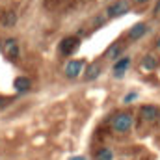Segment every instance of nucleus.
Here are the masks:
<instances>
[{
  "mask_svg": "<svg viewBox=\"0 0 160 160\" xmlns=\"http://www.w3.org/2000/svg\"><path fill=\"white\" fill-rule=\"evenodd\" d=\"M130 11V4L128 0H116L112 2L108 8H106V17L108 19H118V17H123Z\"/></svg>",
  "mask_w": 160,
  "mask_h": 160,
  "instance_id": "nucleus-1",
  "label": "nucleus"
},
{
  "mask_svg": "<svg viewBox=\"0 0 160 160\" xmlns=\"http://www.w3.org/2000/svg\"><path fill=\"white\" fill-rule=\"evenodd\" d=\"M130 127H132V116L127 114V112L116 114V116L112 118V128H114L116 132H127Z\"/></svg>",
  "mask_w": 160,
  "mask_h": 160,
  "instance_id": "nucleus-2",
  "label": "nucleus"
},
{
  "mask_svg": "<svg viewBox=\"0 0 160 160\" xmlns=\"http://www.w3.org/2000/svg\"><path fill=\"white\" fill-rule=\"evenodd\" d=\"M80 47V39L77 36H69V38H63L62 43H60V52L63 54V56H73L77 50H78Z\"/></svg>",
  "mask_w": 160,
  "mask_h": 160,
  "instance_id": "nucleus-3",
  "label": "nucleus"
},
{
  "mask_svg": "<svg viewBox=\"0 0 160 160\" xmlns=\"http://www.w3.org/2000/svg\"><path fill=\"white\" fill-rule=\"evenodd\" d=\"M158 114L160 110L155 106V104H145L140 108V118L145 121V123H153V121L158 119Z\"/></svg>",
  "mask_w": 160,
  "mask_h": 160,
  "instance_id": "nucleus-4",
  "label": "nucleus"
},
{
  "mask_svg": "<svg viewBox=\"0 0 160 160\" xmlns=\"http://www.w3.org/2000/svg\"><path fill=\"white\" fill-rule=\"evenodd\" d=\"M82 69H84V62L82 60H71L65 65V77L67 78H77V77H80Z\"/></svg>",
  "mask_w": 160,
  "mask_h": 160,
  "instance_id": "nucleus-5",
  "label": "nucleus"
},
{
  "mask_svg": "<svg viewBox=\"0 0 160 160\" xmlns=\"http://www.w3.org/2000/svg\"><path fill=\"white\" fill-rule=\"evenodd\" d=\"M128 65H130V58H128V56L119 58V60L114 63V77H116V78H123L125 73H127V69H128Z\"/></svg>",
  "mask_w": 160,
  "mask_h": 160,
  "instance_id": "nucleus-6",
  "label": "nucleus"
},
{
  "mask_svg": "<svg viewBox=\"0 0 160 160\" xmlns=\"http://www.w3.org/2000/svg\"><path fill=\"white\" fill-rule=\"evenodd\" d=\"M101 73H102V65H101L99 62H93V63H89V65L86 67V71H84V78L86 80H95V78H99Z\"/></svg>",
  "mask_w": 160,
  "mask_h": 160,
  "instance_id": "nucleus-7",
  "label": "nucleus"
},
{
  "mask_svg": "<svg viewBox=\"0 0 160 160\" xmlns=\"http://www.w3.org/2000/svg\"><path fill=\"white\" fill-rule=\"evenodd\" d=\"M147 24L145 22H138V24H134L130 30H128V39H132V41H136V39H140V38H143L145 36V32H147Z\"/></svg>",
  "mask_w": 160,
  "mask_h": 160,
  "instance_id": "nucleus-8",
  "label": "nucleus"
},
{
  "mask_svg": "<svg viewBox=\"0 0 160 160\" xmlns=\"http://www.w3.org/2000/svg\"><path fill=\"white\" fill-rule=\"evenodd\" d=\"M4 52H6L8 58L15 60L19 56V43L15 39H6V43H4Z\"/></svg>",
  "mask_w": 160,
  "mask_h": 160,
  "instance_id": "nucleus-9",
  "label": "nucleus"
},
{
  "mask_svg": "<svg viewBox=\"0 0 160 160\" xmlns=\"http://www.w3.org/2000/svg\"><path fill=\"white\" fill-rule=\"evenodd\" d=\"M158 67V58L155 54H147L142 58V69L143 71H155Z\"/></svg>",
  "mask_w": 160,
  "mask_h": 160,
  "instance_id": "nucleus-10",
  "label": "nucleus"
},
{
  "mask_svg": "<svg viewBox=\"0 0 160 160\" xmlns=\"http://www.w3.org/2000/svg\"><path fill=\"white\" fill-rule=\"evenodd\" d=\"M13 88L19 93H24V91H28L32 88V82H30V78H26V77H17L15 82H13Z\"/></svg>",
  "mask_w": 160,
  "mask_h": 160,
  "instance_id": "nucleus-11",
  "label": "nucleus"
},
{
  "mask_svg": "<svg viewBox=\"0 0 160 160\" xmlns=\"http://www.w3.org/2000/svg\"><path fill=\"white\" fill-rule=\"evenodd\" d=\"M95 160H114V153L110 147H101L95 153Z\"/></svg>",
  "mask_w": 160,
  "mask_h": 160,
  "instance_id": "nucleus-12",
  "label": "nucleus"
},
{
  "mask_svg": "<svg viewBox=\"0 0 160 160\" xmlns=\"http://www.w3.org/2000/svg\"><path fill=\"white\" fill-rule=\"evenodd\" d=\"M123 48H125L123 45H118V43H114V45H112V47L108 48L106 56H108L110 60H118V58L121 56V52H123Z\"/></svg>",
  "mask_w": 160,
  "mask_h": 160,
  "instance_id": "nucleus-13",
  "label": "nucleus"
},
{
  "mask_svg": "<svg viewBox=\"0 0 160 160\" xmlns=\"http://www.w3.org/2000/svg\"><path fill=\"white\" fill-rule=\"evenodd\" d=\"M106 19H108V17H106V15H102V13H101V15H97V17L93 19V24H95V28H99L101 24H104V22H106Z\"/></svg>",
  "mask_w": 160,
  "mask_h": 160,
  "instance_id": "nucleus-14",
  "label": "nucleus"
},
{
  "mask_svg": "<svg viewBox=\"0 0 160 160\" xmlns=\"http://www.w3.org/2000/svg\"><path fill=\"white\" fill-rule=\"evenodd\" d=\"M136 97H138V93H134V91H132V93H127L125 99H123V102H125V104H130L132 101H136Z\"/></svg>",
  "mask_w": 160,
  "mask_h": 160,
  "instance_id": "nucleus-15",
  "label": "nucleus"
},
{
  "mask_svg": "<svg viewBox=\"0 0 160 160\" xmlns=\"http://www.w3.org/2000/svg\"><path fill=\"white\" fill-rule=\"evenodd\" d=\"M13 22H15V13H9L6 19V24H13Z\"/></svg>",
  "mask_w": 160,
  "mask_h": 160,
  "instance_id": "nucleus-16",
  "label": "nucleus"
},
{
  "mask_svg": "<svg viewBox=\"0 0 160 160\" xmlns=\"http://www.w3.org/2000/svg\"><path fill=\"white\" fill-rule=\"evenodd\" d=\"M134 4H145V2H149V0H132Z\"/></svg>",
  "mask_w": 160,
  "mask_h": 160,
  "instance_id": "nucleus-17",
  "label": "nucleus"
},
{
  "mask_svg": "<svg viewBox=\"0 0 160 160\" xmlns=\"http://www.w3.org/2000/svg\"><path fill=\"white\" fill-rule=\"evenodd\" d=\"M69 160H86L84 157H73V158H69Z\"/></svg>",
  "mask_w": 160,
  "mask_h": 160,
  "instance_id": "nucleus-18",
  "label": "nucleus"
},
{
  "mask_svg": "<svg viewBox=\"0 0 160 160\" xmlns=\"http://www.w3.org/2000/svg\"><path fill=\"white\" fill-rule=\"evenodd\" d=\"M157 48H158V50H160V38H158V39H157Z\"/></svg>",
  "mask_w": 160,
  "mask_h": 160,
  "instance_id": "nucleus-19",
  "label": "nucleus"
},
{
  "mask_svg": "<svg viewBox=\"0 0 160 160\" xmlns=\"http://www.w3.org/2000/svg\"><path fill=\"white\" fill-rule=\"evenodd\" d=\"M157 121H158V123H160V114H158V119H157Z\"/></svg>",
  "mask_w": 160,
  "mask_h": 160,
  "instance_id": "nucleus-20",
  "label": "nucleus"
},
{
  "mask_svg": "<svg viewBox=\"0 0 160 160\" xmlns=\"http://www.w3.org/2000/svg\"><path fill=\"white\" fill-rule=\"evenodd\" d=\"M157 13H158V17H160V9H158V11H157Z\"/></svg>",
  "mask_w": 160,
  "mask_h": 160,
  "instance_id": "nucleus-21",
  "label": "nucleus"
}]
</instances>
